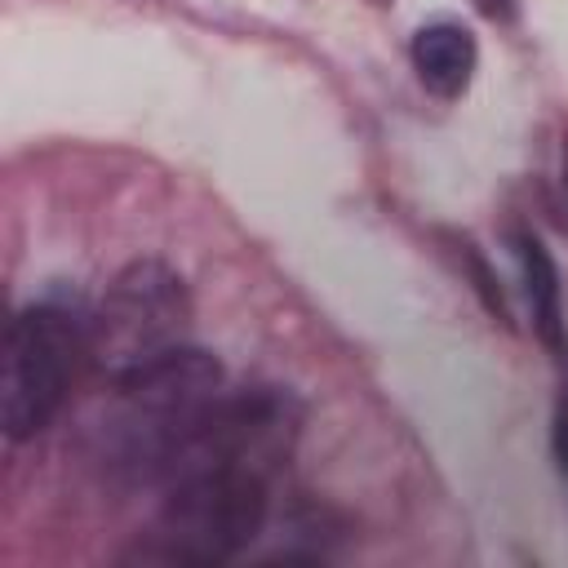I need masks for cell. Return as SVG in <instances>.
<instances>
[{"mask_svg":"<svg viewBox=\"0 0 568 568\" xmlns=\"http://www.w3.org/2000/svg\"><path fill=\"white\" fill-rule=\"evenodd\" d=\"M271 515V466L217 462L164 488L155 519L124 550L129 564L217 568L240 559Z\"/></svg>","mask_w":568,"mask_h":568,"instance_id":"6da1fadb","label":"cell"},{"mask_svg":"<svg viewBox=\"0 0 568 568\" xmlns=\"http://www.w3.org/2000/svg\"><path fill=\"white\" fill-rule=\"evenodd\" d=\"M84 364H93V311L80 297L49 293L18 306L0 351L4 439H36L62 413Z\"/></svg>","mask_w":568,"mask_h":568,"instance_id":"7a4b0ae2","label":"cell"},{"mask_svg":"<svg viewBox=\"0 0 568 568\" xmlns=\"http://www.w3.org/2000/svg\"><path fill=\"white\" fill-rule=\"evenodd\" d=\"M186 280L160 257H138L106 284L93 311V364H102L111 377L164 346L186 342Z\"/></svg>","mask_w":568,"mask_h":568,"instance_id":"3957f363","label":"cell"},{"mask_svg":"<svg viewBox=\"0 0 568 568\" xmlns=\"http://www.w3.org/2000/svg\"><path fill=\"white\" fill-rule=\"evenodd\" d=\"M408 62H413V75L417 84L439 98V102H457L475 71H479V40L470 27H462L457 18H435V22H422L408 40Z\"/></svg>","mask_w":568,"mask_h":568,"instance_id":"277c9868","label":"cell"},{"mask_svg":"<svg viewBox=\"0 0 568 568\" xmlns=\"http://www.w3.org/2000/svg\"><path fill=\"white\" fill-rule=\"evenodd\" d=\"M510 253H515V266H519V284H524V302H528V324H532L537 342L555 359H568L564 284H559V266H555L550 248L528 226H515L510 231Z\"/></svg>","mask_w":568,"mask_h":568,"instance_id":"5b68a950","label":"cell"},{"mask_svg":"<svg viewBox=\"0 0 568 568\" xmlns=\"http://www.w3.org/2000/svg\"><path fill=\"white\" fill-rule=\"evenodd\" d=\"M439 240L448 244V253H453V262H457L462 280H470V288H475V297L484 302V311H488V315H493L501 328H510V324H515V320H510V302H506L501 280H497V271L488 266L484 248H479L470 235H462V231H444Z\"/></svg>","mask_w":568,"mask_h":568,"instance_id":"8992f818","label":"cell"},{"mask_svg":"<svg viewBox=\"0 0 568 568\" xmlns=\"http://www.w3.org/2000/svg\"><path fill=\"white\" fill-rule=\"evenodd\" d=\"M550 453L559 462V475L568 479V386L555 399V422H550Z\"/></svg>","mask_w":568,"mask_h":568,"instance_id":"52a82bcc","label":"cell"},{"mask_svg":"<svg viewBox=\"0 0 568 568\" xmlns=\"http://www.w3.org/2000/svg\"><path fill=\"white\" fill-rule=\"evenodd\" d=\"M470 4H475L479 18H488V22H497V27H506V22L519 18V0H470Z\"/></svg>","mask_w":568,"mask_h":568,"instance_id":"ba28073f","label":"cell"},{"mask_svg":"<svg viewBox=\"0 0 568 568\" xmlns=\"http://www.w3.org/2000/svg\"><path fill=\"white\" fill-rule=\"evenodd\" d=\"M564 191H568V142H564Z\"/></svg>","mask_w":568,"mask_h":568,"instance_id":"9c48e42d","label":"cell"},{"mask_svg":"<svg viewBox=\"0 0 568 568\" xmlns=\"http://www.w3.org/2000/svg\"><path fill=\"white\" fill-rule=\"evenodd\" d=\"M377 4H386V0H377Z\"/></svg>","mask_w":568,"mask_h":568,"instance_id":"30bf717a","label":"cell"}]
</instances>
